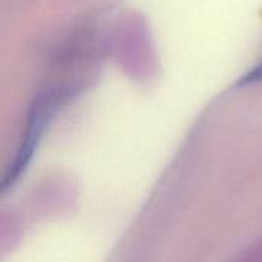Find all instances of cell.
Returning a JSON list of instances; mask_svg holds the SVG:
<instances>
[{
    "label": "cell",
    "instance_id": "cell-1",
    "mask_svg": "<svg viewBox=\"0 0 262 262\" xmlns=\"http://www.w3.org/2000/svg\"><path fill=\"white\" fill-rule=\"evenodd\" d=\"M54 107H55L54 98L48 94L40 95L32 103L29 114H28V120H26V126H25L21 140L15 150V155L9 161L5 173L0 178V193L6 192L11 186H14L17 183V180L20 178V175L23 173V170H26L28 164L31 163L32 157L35 154V149L40 143L45 127L54 112Z\"/></svg>",
    "mask_w": 262,
    "mask_h": 262
},
{
    "label": "cell",
    "instance_id": "cell-2",
    "mask_svg": "<svg viewBox=\"0 0 262 262\" xmlns=\"http://www.w3.org/2000/svg\"><path fill=\"white\" fill-rule=\"evenodd\" d=\"M259 83H262V57L258 60L256 64H253L249 71H246V74L238 80V86L246 88V86H255Z\"/></svg>",
    "mask_w": 262,
    "mask_h": 262
}]
</instances>
